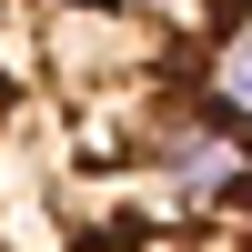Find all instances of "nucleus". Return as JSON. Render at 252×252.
Here are the masks:
<instances>
[{
    "instance_id": "1",
    "label": "nucleus",
    "mask_w": 252,
    "mask_h": 252,
    "mask_svg": "<svg viewBox=\"0 0 252 252\" xmlns=\"http://www.w3.org/2000/svg\"><path fill=\"white\" fill-rule=\"evenodd\" d=\"M242 40L252 0H0V252H91L242 192Z\"/></svg>"
},
{
    "instance_id": "2",
    "label": "nucleus",
    "mask_w": 252,
    "mask_h": 252,
    "mask_svg": "<svg viewBox=\"0 0 252 252\" xmlns=\"http://www.w3.org/2000/svg\"><path fill=\"white\" fill-rule=\"evenodd\" d=\"M91 252H252V182L242 192H212V202H182V212L141 222L121 242H91Z\"/></svg>"
}]
</instances>
